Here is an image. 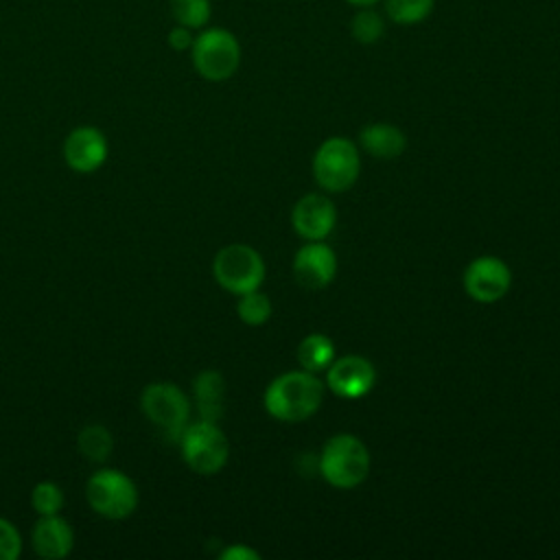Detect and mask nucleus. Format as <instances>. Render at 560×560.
Here are the masks:
<instances>
[{"label": "nucleus", "instance_id": "obj_1", "mask_svg": "<svg viewBox=\"0 0 560 560\" xmlns=\"http://www.w3.org/2000/svg\"><path fill=\"white\" fill-rule=\"evenodd\" d=\"M324 398V383L306 370L287 372L265 389V409L280 422H302L311 418Z\"/></svg>", "mask_w": 560, "mask_h": 560}, {"label": "nucleus", "instance_id": "obj_2", "mask_svg": "<svg viewBox=\"0 0 560 560\" xmlns=\"http://www.w3.org/2000/svg\"><path fill=\"white\" fill-rule=\"evenodd\" d=\"M322 477L341 490L359 486L370 472V453L352 433L332 435L319 453Z\"/></svg>", "mask_w": 560, "mask_h": 560}, {"label": "nucleus", "instance_id": "obj_3", "mask_svg": "<svg viewBox=\"0 0 560 560\" xmlns=\"http://www.w3.org/2000/svg\"><path fill=\"white\" fill-rule=\"evenodd\" d=\"M140 409L147 420L158 427L166 440L179 442L190 418L188 396L168 381L149 383L140 394Z\"/></svg>", "mask_w": 560, "mask_h": 560}, {"label": "nucleus", "instance_id": "obj_4", "mask_svg": "<svg viewBox=\"0 0 560 560\" xmlns=\"http://www.w3.org/2000/svg\"><path fill=\"white\" fill-rule=\"evenodd\" d=\"M190 59L206 81H225L241 66V44L228 28H203L190 46Z\"/></svg>", "mask_w": 560, "mask_h": 560}, {"label": "nucleus", "instance_id": "obj_5", "mask_svg": "<svg viewBox=\"0 0 560 560\" xmlns=\"http://www.w3.org/2000/svg\"><path fill=\"white\" fill-rule=\"evenodd\" d=\"M182 457L197 475H217L230 457V444L217 422L197 420L188 422L179 438Z\"/></svg>", "mask_w": 560, "mask_h": 560}, {"label": "nucleus", "instance_id": "obj_6", "mask_svg": "<svg viewBox=\"0 0 560 560\" xmlns=\"http://www.w3.org/2000/svg\"><path fill=\"white\" fill-rule=\"evenodd\" d=\"M85 499L96 514L120 521L136 512L138 488L129 475L116 468H101L88 479Z\"/></svg>", "mask_w": 560, "mask_h": 560}, {"label": "nucleus", "instance_id": "obj_7", "mask_svg": "<svg viewBox=\"0 0 560 560\" xmlns=\"http://www.w3.org/2000/svg\"><path fill=\"white\" fill-rule=\"evenodd\" d=\"M361 171L359 151L348 138H328L313 155L315 182L328 192H341L350 188Z\"/></svg>", "mask_w": 560, "mask_h": 560}, {"label": "nucleus", "instance_id": "obj_8", "mask_svg": "<svg viewBox=\"0 0 560 560\" xmlns=\"http://www.w3.org/2000/svg\"><path fill=\"white\" fill-rule=\"evenodd\" d=\"M212 273L225 291L243 295L262 284L265 262L254 247L245 243H232L217 252L212 260Z\"/></svg>", "mask_w": 560, "mask_h": 560}, {"label": "nucleus", "instance_id": "obj_9", "mask_svg": "<svg viewBox=\"0 0 560 560\" xmlns=\"http://www.w3.org/2000/svg\"><path fill=\"white\" fill-rule=\"evenodd\" d=\"M512 282V273L508 265L497 256H479L468 262L464 271V289L466 293L481 304L499 302Z\"/></svg>", "mask_w": 560, "mask_h": 560}, {"label": "nucleus", "instance_id": "obj_10", "mask_svg": "<svg viewBox=\"0 0 560 560\" xmlns=\"http://www.w3.org/2000/svg\"><path fill=\"white\" fill-rule=\"evenodd\" d=\"M109 153L107 138L101 129L83 125L72 129L63 140V160L77 173L98 171Z\"/></svg>", "mask_w": 560, "mask_h": 560}, {"label": "nucleus", "instance_id": "obj_11", "mask_svg": "<svg viewBox=\"0 0 560 560\" xmlns=\"http://www.w3.org/2000/svg\"><path fill=\"white\" fill-rule=\"evenodd\" d=\"M376 381L374 365L359 354H348L332 361L326 370V385L341 398L365 396Z\"/></svg>", "mask_w": 560, "mask_h": 560}, {"label": "nucleus", "instance_id": "obj_12", "mask_svg": "<svg viewBox=\"0 0 560 560\" xmlns=\"http://www.w3.org/2000/svg\"><path fill=\"white\" fill-rule=\"evenodd\" d=\"M291 223L302 238L322 241L332 232V228L337 223L335 203L326 195H319V192L304 195L293 206Z\"/></svg>", "mask_w": 560, "mask_h": 560}, {"label": "nucleus", "instance_id": "obj_13", "mask_svg": "<svg viewBox=\"0 0 560 560\" xmlns=\"http://www.w3.org/2000/svg\"><path fill=\"white\" fill-rule=\"evenodd\" d=\"M337 273V256L322 241H308L293 258V276L306 289H324Z\"/></svg>", "mask_w": 560, "mask_h": 560}, {"label": "nucleus", "instance_id": "obj_14", "mask_svg": "<svg viewBox=\"0 0 560 560\" xmlns=\"http://www.w3.org/2000/svg\"><path fill=\"white\" fill-rule=\"evenodd\" d=\"M33 551L44 560H61L74 547V532L59 514L39 516L31 534Z\"/></svg>", "mask_w": 560, "mask_h": 560}, {"label": "nucleus", "instance_id": "obj_15", "mask_svg": "<svg viewBox=\"0 0 560 560\" xmlns=\"http://www.w3.org/2000/svg\"><path fill=\"white\" fill-rule=\"evenodd\" d=\"M192 394L201 420L217 422L225 402V378L217 370H203L192 381Z\"/></svg>", "mask_w": 560, "mask_h": 560}, {"label": "nucleus", "instance_id": "obj_16", "mask_svg": "<svg viewBox=\"0 0 560 560\" xmlns=\"http://www.w3.org/2000/svg\"><path fill=\"white\" fill-rule=\"evenodd\" d=\"M359 142L370 155L381 158V160H394L407 147L405 133L398 127L387 125V122H372V125L363 127Z\"/></svg>", "mask_w": 560, "mask_h": 560}, {"label": "nucleus", "instance_id": "obj_17", "mask_svg": "<svg viewBox=\"0 0 560 560\" xmlns=\"http://www.w3.org/2000/svg\"><path fill=\"white\" fill-rule=\"evenodd\" d=\"M332 359H335V346L322 332H313L304 337L298 346V361L306 372L315 374V372L328 370Z\"/></svg>", "mask_w": 560, "mask_h": 560}, {"label": "nucleus", "instance_id": "obj_18", "mask_svg": "<svg viewBox=\"0 0 560 560\" xmlns=\"http://www.w3.org/2000/svg\"><path fill=\"white\" fill-rule=\"evenodd\" d=\"M77 446L79 453L88 459V462H105L112 451H114V438L109 433V429H105L103 424H88L79 431L77 435Z\"/></svg>", "mask_w": 560, "mask_h": 560}, {"label": "nucleus", "instance_id": "obj_19", "mask_svg": "<svg viewBox=\"0 0 560 560\" xmlns=\"http://www.w3.org/2000/svg\"><path fill=\"white\" fill-rule=\"evenodd\" d=\"M171 15L177 24L188 28H203L210 22L212 4L210 0H171Z\"/></svg>", "mask_w": 560, "mask_h": 560}, {"label": "nucleus", "instance_id": "obj_20", "mask_svg": "<svg viewBox=\"0 0 560 560\" xmlns=\"http://www.w3.org/2000/svg\"><path fill=\"white\" fill-rule=\"evenodd\" d=\"M350 33L359 44H374L385 33V22L378 11L372 7H361L350 22Z\"/></svg>", "mask_w": 560, "mask_h": 560}, {"label": "nucleus", "instance_id": "obj_21", "mask_svg": "<svg viewBox=\"0 0 560 560\" xmlns=\"http://www.w3.org/2000/svg\"><path fill=\"white\" fill-rule=\"evenodd\" d=\"M236 313H238L241 322H245L247 326H260L271 317V302L265 293L254 289V291L238 295Z\"/></svg>", "mask_w": 560, "mask_h": 560}, {"label": "nucleus", "instance_id": "obj_22", "mask_svg": "<svg viewBox=\"0 0 560 560\" xmlns=\"http://www.w3.org/2000/svg\"><path fill=\"white\" fill-rule=\"evenodd\" d=\"M435 0H385V11L396 24H418L431 15Z\"/></svg>", "mask_w": 560, "mask_h": 560}, {"label": "nucleus", "instance_id": "obj_23", "mask_svg": "<svg viewBox=\"0 0 560 560\" xmlns=\"http://www.w3.org/2000/svg\"><path fill=\"white\" fill-rule=\"evenodd\" d=\"M31 505L39 516L59 514L63 508V490L55 481H39L31 490Z\"/></svg>", "mask_w": 560, "mask_h": 560}, {"label": "nucleus", "instance_id": "obj_24", "mask_svg": "<svg viewBox=\"0 0 560 560\" xmlns=\"http://www.w3.org/2000/svg\"><path fill=\"white\" fill-rule=\"evenodd\" d=\"M22 553V536L15 525L0 516V560H15Z\"/></svg>", "mask_w": 560, "mask_h": 560}, {"label": "nucleus", "instance_id": "obj_25", "mask_svg": "<svg viewBox=\"0 0 560 560\" xmlns=\"http://www.w3.org/2000/svg\"><path fill=\"white\" fill-rule=\"evenodd\" d=\"M192 42H195L192 28L182 26V24L173 26V28L168 31V35H166V44H168L173 50H179V52H182V50H190Z\"/></svg>", "mask_w": 560, "mask_h": 560}, {"label": "nucleus", "instance_id": "obj_26", "mask_svg": "<svg viewBox=\"0 0 560 560\" xmlns=\"http://www.w3.org/2000/svg\"><path fill=\"white\" fill-rule=\"evenodd\" d=\"M223 560H258V551H254L252 547L247 545H232L228 547L223 553H221Z\"/></svg>", "mask_w": 560, "mask_h": 560}, {"label": "nucleus", "instance_id": "obj_27", "mask_svg": "<svg viewBox=\"0 0 560 560\" xmlns=\"http://www.w3.org/2000/svg\"><path fill=\"white\" fill-rule=\"evenodd\" d=\"M350 4H354V7H372V4H376L378 0H348Z\"/></svg>", "mask_w": 560, "mask_h": 560}]
</instances>
